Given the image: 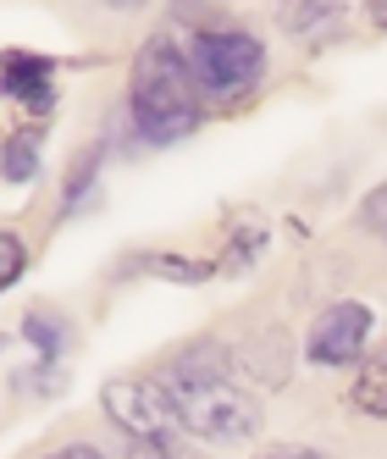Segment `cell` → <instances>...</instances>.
Returning <instances> with one entry per match:
<instances>
[{"label":"cell","mask_w":387,"mask_h":459,"mask_svg":"<svg viewBox=\"0 0 387 459\" xmlns=\"http://www.w3.org/2000/svg\"><path fill=\"white\" fill-rule=\"evenodd\" d=\"M127 117L144 144H177L200 122V89L188 78V61L172 39H150L127 78Z\"/></svg>","instance_id":"7a4b0ae2"},{"label":"cell","mask_w":387,"mask_h":459,"mask_svg":"<svg viewBox=\"0 0 387 459\" xmlns=\"http://www.w3.org/2000/svg\"><path fill=\"white\" fill-rule=\"evenodd\" d=\"M0 89L12 94V100H28V106H50L56 100V73L45 56H28V50H6L0 56Z\"/></svg>","instance_id":"8992f818"},{"label":"cell","mask_w":387,"mask_h":459,"mask_svg":"<svg viewBox=\"0 0 387 459\" xmlns=\"http://www.w3.org/2000/svg\"><path fill=\"white\" fill-rule=\"evenodd\" d=\"M34 167H39V139H34V134L12 139V150H6V178L28 183V178H34Z\"/></svg>","instance_id":"30bf717a"},{"label":"cell","mask_w":387,"mask_h":459,"mask_svg":"<svg viewBox=\"0 0 387 459\" xmlns=\"http://www.w3.org/2000/svg\"><path fill=\"white\" fill-rule=\"evenodd\" d=\"M371 305L360 299H343V305H327L315 316L310 326V338H305V354L315 359V366H354V359L366 354V338H371Z\"/></svg>","instance_id":"277c9868"},{"label":"cell","mask_w":387,"mask_h":459,"mask_svg":"<svg viewBox=\"0 0 387 459\" xmlns=\"http://www.w3.org/2000/svg\"><path fill=\"white\" fill-rule=\"evenodd\" d=\"M366 227H387V188H382L376 200L366 205Z\"/></svg>","instance_id":"5bb4252c"},{"label":"cell","mask_w":387,"mask_h":459,"mask_svg":"<svg viewBox=\"0 0 387 459\" xmlns=\"http://www.w3.org/2000/svg\"><path fill=\"white\" fill-rule=\"evenodd\" d=\"M106 415L122 426L127 437H144V443H160V437L177 432L167 393H160L155 382H139V377H122V382L106 387Z\"/></svg>","instance_id":"5b68a950"},{"label":"cell","mask_w":387,"mask_h":459,"mask_svg":"<svg viewBox=\"0 0 387 459\" xmlns=\"http://www.w3.org/2000/svg\"><path fill=\"white\" fill-rule=\"evenodd\" d=\"M266 459H310V454H266Z\"/></svg>","instance_id":"9a60e30c"},{"label":"cell","mask_w":387,"mask_h":459,"mask_svg":"<svg viewBox=\"0 0 387 459\" xmlns=\"http://www.w3.org/2000/svg\"><path fill=\"white\" fill-rule=\"evenodd\" d=\"M150 272L155 277H172V282H200L205 277V266H188V260H172V255H155Z\"/></svg>","instance_id":"7c38bea8"},{"label":"cell","mask_w":387,"mask_h":459,"mask_svg":"<svg viewBox=\"0 0 387 459\" xmlns=\"http://www.w3.org/2000/svg\"><path fill=\"white\" fill-rule=\"evenodd\" d=\"M22 272H28V244L17 233H0V293H6Z\"/></svg>","instance_id":"9c48e42d"},{"label":"cell","mask_w":387,"mask_h":459,"mask_svg":"<svg viewBox=\"0 0 387 459\" xmlns=\"http://www.w3.org/2000/svg\"><path fill=\"white\" fill-rule=\"evenodd\" d=\"M155 387L167 393L177 432L200 437V443H249L261 432V404L238 387L233 354H221L216 343L183 349L172 366L155 377Z\"/></svg>","instance_id":"6da1fadb"},{"label":"cell","mask_w":387,"mask_h":459,"mask_svg":"<svg viewBox=\"0 0 387 459\" xmlns=\"http://www.w3.org/2000/svg\"><path fill=\"white\" fill-rule=\"evenodd\" d=\"M45 459H106V454H100V448H89V443H67V448L45 454Z\"/></svg>","instance_id":"4fadbf2b"},{"label":"cell","mask_w":387,"mask_h":459,"mask_svg":"<svg viewBox=\"0 0 387 459\" xmlns=\"http://www.w3.org/2000/svg\"><path fill=\"white\" fill-rule=\"evenodd\" d=\"M94 167H100V150H89V155H78V167H73V183H67V211L89 194V183H94Z\"/></svg>","instance_id":"8fae6325"},{"label":"cell","mask_w":387,"mask_h":459,"mask_svg":"<svg viewBox=\"0 0 387 459\" xmlns=\"http://www.w3.org/2000/svg\"><path fill=\"white\" fill-rule=\"evenodd\" d=\"M22 338L34 343L45 359H61V354H67V326H61V321H50V316H39V310L22 321Z\"/></svg>","instance_id":"ba28073f"},{"label":"cell","mask_w":387,"mask_h":459,"mask_svg":"<svg viewBox=\"0 0 387 459\" xmlns=\"http://www.w3.org/2000/svg\"><path fill=\"white\" fill-rule=\"evenodd\" d=\"M183 61H188L194 89L216 94V100H238V94H249L266 78V45L244 34V28H205V34H194Z\"/></svg>","instance_id":"3957f363"},{"label":"cell","mask_w":387,"mask_h":459,"mask_svg":"<svg viewBox=\"0 0 387 459\" xmlns=\"http://www.w3.org/2000/svg\"><path fill=\"white\" fill-rule=\"evenodd\" d=\"M376 22H382V28H387V6H382V12H376Z\"/></svg>","instance_id":"2e32d148"},{"label":"cell","mask_w":387,"mask_h":459,"mask_svg":"<svg viewBox=\"0 0 387 459\" xmlns=\"http://www.w3.org/2000/svg\"><path fill=\"white\" fill-rule=\"evenodd\" d=\"M348 404L360 410V415H376V420H387V349L382 354H371V366L354 377V387H348Z\"/></svg>","instance_id":"52a82bcc"}]
</instances>
